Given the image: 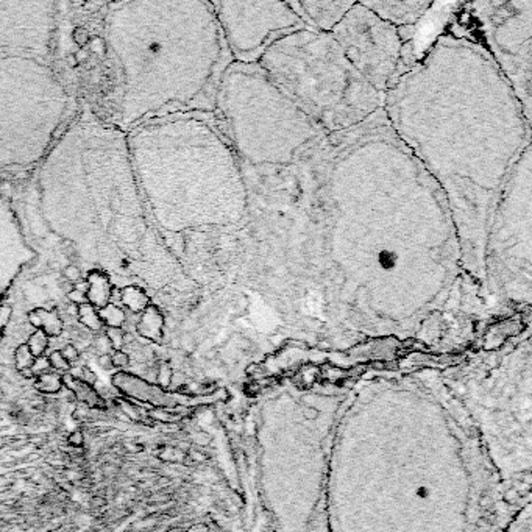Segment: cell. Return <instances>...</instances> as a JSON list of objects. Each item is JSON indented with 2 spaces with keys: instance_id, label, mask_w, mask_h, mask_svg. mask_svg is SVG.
I'll list each match as a JSON object with an SVG mask.
<instances>
[{
  "instance_id": "277c9868",
  "label": "cell",
  "mask_w": 532,
  "mask_h": 532,
  "mask_svg": "<svg viewBox=\"0 0 532 532\" xmlns=\"http://www.w3.org/2000/svg\"><path fill=\"white\" fill-rule=\"evenodd\" d=\"M105 41L119 71L108 122L128 133L181 113H214L234 61L213 2L125 0L106 3Z\"/></svg>"
},
{
  "instance_id": "cb8c5ba5",
  "label": "cell",
  "mask_w": 532,
  "mask_h": 532,
  "mask_svg": "<svg viewBox=\"0 0 532 532\" xmlns=\"http://www.w3.org/2000/svg\"><path fill=\"white\" fill-rule=\"evenodd\" d=\"M77 318H78L80 325H83L84 328L89 329V331H92V333H98V331H102V328H105L103 323H102V320H100V317H98L97 309L92 305H89V303H84V305L78 306V317Z\"/></svg>"
},
{
  "instance_id": "7c38bea8",
  "label": "cell",
  "mask_w": 532,
  "mask_h": 532,
  "mask_svg": "<svg viewBox=\"0 0 532 532\" xmlns=\"http://www.w3.org/2000/svg\"><path fill=\"white\" fill-rule=\"evenodd\" d=\"M218 28L234 63L258 64L266 50L305 28L290 2H213Z\"/></svg>"
},
{
  "instance_id": "f1b7e54d",
  "label": "cell",
  "mask_w": 532,
  "mask_h": 532,
  "mask_svg": "<svg viewBox=\"0 0 532 532\" xmlns=\"http://www.w3.org/2000/svg\"><path fill=\"white\" fill-rule=\"evenodd\" d=\"M105 336L106 339L109 340V343H111L113 347V351L116 350H123V336H125V331L123 328H106L105 329Z\"/></svg>"
},
{
  "instance_id": "f35d334b",
  "label": "cell",
  "mask_w": 532,
  "mask_h": 532,
  "mask_svg": "<svg viewBox=\"0 0 532 532\" xmlns=\"http://www.w3.org/2000/svg\"><path fill=\"white\" fill-rule=\"evenodd\" d=\"M94 348L100 351V354H109L113 351V347L111 343H109V340L106 339V336H98L94 339Z\"/></svg>"
},
{
  "instance_id": "9a60e30c",
  "label": "cell",
  "mask_w": 532,
  "mask_h": 532,
  "mask_svg": "<svg viewBox=\"0 0 532 532\" xmlns=\"http://www.w3.org/2000/svg\"><path fill=\"white\" fill-rule=\"evenodd\" d=\"M354 2L348 0H305L290 2L306 28L318 33H331L350 11Z\"/></svg>"
},
{
  "instance_id": "60d3db41",
  "label": "cell",
  "mask_w": 532,
  "mask_h": 532,
  "mask_svg": "<svg viewBox=\"0 0 532 532\" xmlns=\"http://www.w3.org/2000/svg\"><path fill=\"white\" fill-rule=\"evenodd\" d=\"M106 506H108V498H106L105 495H94V496H91V500H89V508H91V509L102 510V509L106 508Z\"/></svg>"
},
{
  "instance_id": "e0dca14e",
  "label": "cell",
  "mask_w": 532,
  "mask_h": 532,
  "mask_svg": "<svg viewBox=\"0 0 532 532\" xmlns=\"http://www.w3.org/2000/svg\"><path fill=\"white\" fill-rule=\"evenodd\" d=\"M84 281L88 284L86 298L89 305H92L96 309H102L111 303L114 286L103 270L98 268L88 270Z\"/></svg>"
},
{
  "instance_id": "4fadbf2b",
  "label": "cell",
  "mask_w": 532,
  "mask_h": 532,
  "mask_svg": "<svg viewBox=\"0 0 532 532\" xmlns=\"http://www.w3.org/2000/svg\"><path fill=\"white\" fill-rule=\"evenodd\" d=\"M56 14L52 0H0V60L27 56L50 63Z\"/></svg>"
},
{
  "instance_id": "f6af8a7d",
  "label": "cell",
  "mask_w": 532,
  "mask_h": 532,
  "mask_svg": "<svg viewBox=\"0 0 532 532\" xmlns=\"http://www.w3.org/2000/svg\"><path fill=\"white\" fill-rule=\"evenodd\" d=\"M73 289H77V290H80V292H83V293H86V290H88V284H86V281H78V283H75V287H73Z\"/></svg>"
},
{
  "instance_id": "7a4b0ae2",
  "label": "cell",
  "mask_w": 532,
  "mask_h": 532,
  "mask_svg": "<svg viewBox=\"0 0 532 532\" xmlns=\"http://www.w3.org/2000/svg\"><path fill=\"white\" fill-rule=\"evenodd\" d=\"M400 141L443 192L462 268L484 287L483 253L503 183L531 147V122L476 42L445 27L384 96Z\"/></svg>"
},
{
  "instance_id": "836d02e7",
  "label": "cell",
  "mask_w": 532,
  "mask_h": 532,
  "mask_svg": "<svg viewBox=\"0 0 532 532\" xmlns=\"http://www.w3.org/2000/svg\"><path fill=\"white\" fill-rule=\"evenodd\" d=\"M60 351L63 354V358L69 362L71 365H73L75 362H78V359H80V350L77 345H73V343H66Z\"/></svg>"
},
{
  "instance_id": "ee69618b",
  "label": "cell",
  "mask_w": 532,
  "mask_h": 532,
  "mask_svg": "<svg viewBox=\"0 0 532 532\" xmlns=\"http://www.w3.org/2000/svg\"><path fill=\"white\" fill-rule=\"evenodd\" d=\"M67 314L72 315V317H78V305H73V303H71V305L67 306Z\"/></svg>"
},
{
  "instance_id": "2e32d148",
  "label": "cell",
  "mask_w": 532,
  "mask_h": 532,
  "mask_svg": "<svg viewBox=\"0 0 532 532\" xmlns=\"http://www.w3.org/2000/svg\"><path fill=\"white\" fill-rule=\"evenodd\" d=\"M378 18L398 28L401 33L412 30L433 10V2H362Z\"/></svg>"
},
{
  "instance_id": "5b68a950",
  "label": "cell",
  "mask_w": 532,
  "mask_h": 532,
  "mask_svg": "<svg viewBox=\"0 0 532 532\" xmlns=\"http://www.w3.org/2000/svg\"><path fill=\"white\" fill-rule=\"evenodd\" d=\"M126 141L148 214L173 255L184 236L243 223L241 161L214 113L156 117Z\"/></svg>"
},
{
  "instance_id": "8d00e7d4",
  "label": "cell",
  "mask_w": 532,
  "mask_h": 532,
  "mask_svg": "<svg viewBox=\"0 0 532 532\" xmlns=\"http://www.w3.org/2000/svg\"><path fill=\"white\" fill-rule=\"evenodd\" d=\"M31 371H33V375H35V378L39 376V375L47 373V371H52L47 356H42V358L35 359V364H33V367H31Z\"/></svg>"
},
{
  "instance_id": "74e56055",
  "label": "cell",
  "mask_w": 532,
  "mask_h": 532,
  "mask_svg": "<svg viewBox=\"0 0 532 532\" xmlns=\"http://www.w3.org/2000/svg\"><path fill=\"white\" fill-rule=\"evenodd\" d=\"M11 312H13V308L10 305L0 306V339H2L5 328H6L8 322H10V318H11Z\"/></svg>"
},
{
  "instance_id": "7bdbcfd3",
  "label": "cell",
  "mask_w": 532,
  "mask_h": 532,
  "mask_svg": "<svg viewBox=\"0 0 532 532\" xmlns=\"http://www.w3.org/2000/svg\"><path fill=\"white\" fill-rule=\"evenodd\" d=\"M73 56H75V60H77L78 64L86 63L89 60V50L88 48H78L77 52L73 53Z\"/></svg>"
},
{
  "instance_id": "7402d4cb",
  "label": "cell",
  "mask_w": 532,
  "mask_h": 532,
  "mask_svg": "<svg viewBox=\"0 0 532 532\" xmlns=\"http://www.w3.org/2000/svg\"><path fill=\"white\" fill-rule=\"evenodd\" d=\"M33 389L44 396L61 393V390L64 389L63 375L55 373V371H47L44 375H39L33 379Z\"/></svg>"
},
{
  "instance_id": "484cf974",
  "label": "cell",
  "mask_w": 532,
  "mask_h": 532,
  "mask_svg": "<svg viewBox=\"0 0 532 532\" xmlns=\"http://www.w3.org/2000/svg\"><path fill=\"white\" fill-rule=\"evenodd\" d=\"M33 364H35V356L30 353L27 343L18 345V348L14 350V370L19 373L22 370L31 368Z\"/></svg>"
},
{
  "instance_id": "d6986e66",
  "label": "cell",
  "mask_w": 532,
  "mask_h": 532,
  "mask_svg": "<svg viewBox=\"0 0 532 532\" xmlns=\"http://www.w3.org/2000/svg\"><path fill=\"white\" fill-rule=\"evenodd\" d=\"M28 323L35 328L46 333L50 339L60 337L64 333V322L56 309H46V308H35L28 312Z\"/></svg>"
},
{
  "instance_id": "83f0119b",
  "label": "cell",
  "mask_w": 532,
  "mask_h": 532,
  "mask_svg": "<svg viewBox=\"0 0 532 532\" xmlns=\"http://www.w3.org/2000/svg\"><path fill=\"white\" fill-rule=\"evenodd\" d=\"M173 379V371L169 362H159L158 370H156V384L161 387V389H167L169 386L172 384Z\"/></svg>"
},
{
  "instance_id": "f546056e",
  "label": "cell",
  "mask_w": 532,
  "mask_h": 532,
  "mask_svg": "<svg viewBox=\"0 0 532 532\" xmlns=\"http://www.w3.org/2000/svg\"><path fill=\"white\" fill-rule=\"evenodd\" d=\"M111 361H113L114 368H121V371H123L125 368L130 367L131 356L123 350H116V351H111Z\"/></svg>"
},
{
  "instance_id": "7dc6e473",
  "label": "cell",
  "mask_w": 532,
  "mask_h": 532,
  "mask_svg": "<svg viewBox=\"0 0 532 532\" xmlns=\"http://www.w3.org/2000/svg\"><path fill=\"white\" fill-rule=\"evenodd\" d=\"M3 398V392L2 390H0V400H2Z\"/></svg>"
},
{
  "instance_id": "4dcf8cb0",
  "label": "cell",
  "mask_w": 532,
  "mask_h": 532,
  "mask_svg": "<svg viewBox=\"0 0 532 532\" xmlns=\"http://www.w3.org/2000/svg\"><path fill=\"white\" fill-rule=\"evenodd\" d=\"M72 39L80 48H86L89 44V39H91L89 30L86 27H81V25L80 27H75L72 31Z\"/></svg>"
},
{
  "instance_id": "ffe728a7",
  "label": "cell",
  "mask_w": 532,
  "mask_h": 532,
  "mask_svg": "<svg viewBox=\"0 0 532 532\" xmlns=\"http://www.w3.org/2000/svg\"><path fill=\"white\" fill-rule=\"evenodd\" d=\"M63 386H64V389L72 392L77 403L86 404V406H89L91 409H100V411L108 409V403L100 398L94 387L84 384L83 381L71 376L69 373L63 375Z\"/></svg>"
},
{
  "instance_id": "5bb4252c",
  "label": "cell",
  "mask_w": 532,
  "mask_h": 532,
  "mask_svg": "<svg viewBox=\"0 0 532 532\" xmlns=\"http://www.w3.org/2000/svg\"><path fill=\"white\" fill-rule=\"evenodd\" d=\"M38 258L27 242L11 203L0 197V298L8 292L25 266Z\"/></svg>"
},
{
  "instance_id": "e575fe53",
  "label": "cell",
  "mask_w": 532,
  "mask_h": 532,
  "mask_svg": "<svg viewBox=\"0 0 532 532\" xmlns=\"http://www.w3.org/2000/svg\"><path fill=\"white\" fill-rule=\"evenodd\" d=\"M81 275H83L81 267L77 264H69L63 268V276L71 283H78L81 280Z\"/></svg>"
},
{
  "instance_id": "3957f363",
  "label": "cell",
  "mask_w": 532,
  "mask_h": 532,
  "mask_svg": "<svg viewBox=\"0 0 532 532\" xmlns=\"http://www.w3.org/2000/svg\"><path fill=\"white\" fill-rule=\"evenodd\" d=\"M39 209L48 230L72 245L80 264L98 268L114 287L198 301L203 290L186 273L148 214L126 133L81 111L41 161Z\"/></svg>"
},
{
  "instance_id": "30bf717a",
  "label": "cell",
  "mask_w": 532,
  "mask_h": 532,
  "mask_svg": "<svg viewBox=\"0 0 532 532\" xmlns=\"http://www.w3.org/2000/svg\"><path fill=\"white\" fill-rule=\"evenodd\" d=\"M450 30L483 47L532 119V0L456 3Z\"/></svg>"
},
{
  "instance_id": "44dd1931",
  "label": "cell",
  "mask_w": 532,
  "mask_h": 532,
  "mask_svg": "<svg viewBox=\"0 0 532 532\" xmlns=\"http://www.w3.org/2000/svg\"><path fill=\"white\" fill-rule=\"evenodd\" d=\"M119 295L122 305L126 308V311L133 312V314H139V312L145 311L151 305V295L144 287L136 284L122 287Z\"/></svg>"
},
{
  "instance_id": "d6a6232c",
  "label": "cell",
  "mask_w": 532,
  "mask_h": 532,
  "mask_svg": "<svg viewBox=\"0 0 532 532\" xmlns=\"http://www.w3.org/2000/svg\"><path fill=\"white\" fill-rule=\"evenodd\" d=\"M67 445L71 448H84V442H86V435H84L83 429H73L69 433L66 438Z\"/></svg>"
},
{
  "instance_id": "bcb514c9",
  "label": "cell",
  "mask_w": 532,
  "mask_h": 532,
  "mask_svg": "<svg viewBox=\"0 0 532 532\" xmlns=\"http://www.w3.org/2000/svg\"><path fill=\"white\" fill-rule=\"evenodd\" d=\"M67 63H69V66H71V67H77V66H78V63H77V60H75V56H73V55H69V56H67Z\"/></svg>"
},
{
  "instance_id": "8fae6325",
  "label": "cell",
  "mask_w": 532,
  "mask_h": 532,
  "mask_svg": "<svg viewBox=\"0 0 532 532\" xmlns=\"http://www.w3.org/2000/svg\"><path fill=\"white\" fill-rule=\"evenodd\" d=\"M331 36L350 64L379 94L386 96L408 71L404 67L408 44L401 31L378 18L362 2L353 3Z\"/></svg>"
},
{
  "instance_id": "8992f818",
  "label": "cell",
  "mask_w": 532,
  "mask_h": 532,
  "mask_svg": "<svg viewBox=\"0 0 532 532\" xmlns=\"http://www.w3.org/2000/svg\"><path fill=\"white\" fill-rule=\"evenodd\" d=\"M258 66L326 134L348 131L384 109V96L350 64L331 33L292 31L270 46Z\"/></svg>"
},
{
  "instance_id": "b9f144b4",
  "label": "cell",
  "mask_w": 532,
  "mask_h": 532,
  "mask_svg": "<svg viewBox=\"0 0 532 532\" xmlns=\"http://www.w3.org/2000/svg\"><path fill=\"white\" fill-rule=\"evenodd\" d=\"M97 362H98V365L102 367L103 370H111V368H114V367H113V361H111V353H109V354H98Z\"/></svg>"
},
{
  "instance_id": "d590c367",
  "label": "cell",
  "mask_w": 532,
  "mask_h": 532,
  "mask_svg": "<svg viewBox=\"0 0 532 532\" xmlns=\"http://www.w3.org/2000/svg\"><path fill=\"white\" fill-rule=\"evenodd\" d=\"M80 381H83L84 384H88V386L94 387V389H96V386H97V381H98V376H97V373H96V371L92 370L91 367H88V365H83V370H81V376H80Z\"/></svg>"
},
{
  "instance_id": "603a6c76",
  "label": "cell",
  "mask_w": 532,
  "mask_h": 532,
  "mask_svg": "<svg viewBox=\"0 0 532 532\" xmlns=\"http://www.w3.org/2000/svg\"><path fill=\"white\" fill-rule=\"evenodd\" d=\"M97 312L105 328H123L126 323V312L114 303H109L105 308L97 309Z\"/></svg>"
},
{
  "instance_id": "d4e9b609",
  "label": "cell",
  "mask_w": 532,
  "mask_h": 532,
  "mask_svg": "<svg viewBox=\"0 0 532 532\" xmlns=\"http://www.w3.org/2000/svg\"><path fill=\"white\" fill-rule=\"evenodd\" d=\"M25 343H27V347H28L30 353L35 356V359H38V358L46 356V351L48 350L50 337L46 333H42L41 329H35Z\"/></svg>"
},
{
  "instance_id": "4316f807",
  "label": "cell",
  "mask_w": 532,
  "mask_h": 532,
  "mask_svg": "<svg viewBox=\"0 0 532 532\" xmlns=\"http://www.w3.org/2000/svg\"><path fill=\"white\" fill-rule=\"evenodd\" d=\"M47 359H48V364H50V368H52V371H55V373H60V375H66V373H69V370H71V364H69V362H67L64 358H63V354H61V351L60 350H53V351H50L48 353V356H47Z\"/></svg>"
},
{
  "instance_id": "6da1fadb",
  "label": "cell",
  "mask_w": 532,
  "mask_h": 532,
  "mask_svg": "<svg viewBox=\"0 0 532 532\" xmlns=\"http://www.w3.org/2000/svg\"><path fill=\"white\" fill-rule=\"evenodd\" d=\"M300 163L328 323L413 328L440 309L463 272L459 238L443 192L384 109Z\"/></svg>"
},
{
  "instance_id": "ba28073f",
  "label": "cell",
  "mask_w": 532,
  "mask_h": 532,
  "mask_svg": "<svg viewBox=\"0 0 532 532\" xmlns=\"http://www.w3.org/2000/svg\"><path fill=\"white\" fill-rule=\"evenodd\" d=\"M71 96L48 61L0 60V172L41 163L55 144Z\"/></svg>"
},
{
  "instance_id": "9c48e42d",
  "label": "cell",
  "mask_w": 532,
  "mask_h": 532,
  "mask_svg": "<svg viewBox=\"0 0 532 532\" xmlns=\"http://www.w3.org/2000/svg\"><path fill=\"white\" fill-rule=\"evenodd\" d=\"M483 283L498 312H529L532 298V150L515 161L487 226Z\"/></svg>"
},
{
  "instance_id": "ab89813d",
  "label": "cell",
  "mask_w": 532,
  "mask_h": 532,
  "mask_svg": "<svg viewBox=\"0 0 532 532\" xmlns=\"http://www.w3.org/2000/svg\"><path fill=\"white\" fill-rule=\"evenodd\" d=\"M67 300H69L71 303H73V305H84V303H88V298H86V293H83L77 289H72L69 293H67Z\"/></svg>"
},
{
  "instance_id": "1f68e13d",
  "label": "cell",
  "mask_w": 532,
  "mask_h": 532,
  "mask_svg": "<svg viewBox=\"0 0 532 532\" xmlns=\"http://www.w3.org/2000/svg\"><path fill=\"white\" fill-rule=\"evenodd\" d=\"M89 53H96L98 56H106L108 55V47H106V41L105 38H100V36H91L89 39Z\"/></svg>"
},
{
  "instance_id": "ac0fdd59",
  "label": "cell",
  "mask_w": 532,
  "mask_h": 532,
  "mask_svg": "<svg viewBox=\"0 0 532 532\" xmlns=\"http://www.w3.org/2000/svg\"><path fill=\"white\" fill-rule=\"evenodd\" d=\"M164 328H166L164 312L159 306L150 305L145 311L141 312L139 320L136 323V333L142 339L161 345L164 340Z\"/></svg>"
},
{
  "instance_id": "52a82bcc",
  "label": "cell",
  "mask_w": 532,
  "mask_h": 532,
  "mask_svg": "<svg viewBox=\"0 0 532 532\" xmlns=\"http://www.w3.org/2000/svg\"><path fill=\"white\" fill-rule=\"evenodd\" d=\"M214 114L243 166H292L328 136L258 64L233 63L228 67L216 96Z\"/></svg>"
}]
</instances>
